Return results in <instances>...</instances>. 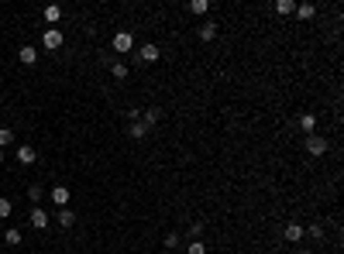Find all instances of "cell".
<instances>
[{"mask_svg": "<svg viewBox=\"0 0 344 254\" xmlns=\"http://www.w3.org/2000/svg\"><path fill=\"white\" fill-rule=\"evenodd\" d=\"M327 138H320V134H307V151L313 155V158H320V155H327Z\"/></svg>", "mask_w": 344, "mask_h": 254, "instance_id": "6da1fadb", "label": "cell"}, {"mask_svg": "<svg viewBox=\"0 0 344 254\" xmlns=\"http://www.w3.org/2000/svg\"><path fill=\"white\" fill-rule=\"evenodd\" d=\"M110 45H114V52H121V55H124V52H131V48H135V38H131V31H117Z\"/></svg>", "mask_w": 344, "mask_h": 254, "instance_id": "7a4b0ae2", "label": "cell"}, {"mask_svg": "<svg viewBox=\"0 0 344 254\" xmlns=\"http://www.w3.org/2000/svg\"><path fill=\"white\" fill-rule=\"evenodd\" d=\"M42 45H45L48 52H55V48L62 45V31H59V28H45V35H42Z\"/></svg>", "mask_w": 344, "mask_h": 254, "instance_id": "3957f363", "label": "cell"}, {"mask_svg": "<svg viewBox=\"0 0 344 254\" xmlns=\"http://www.w3.org/2000/svg\"><path fill=\"white\" fill-rule=\"evenodd\" d=\"M17 165H34V158H38V151L31 148V144H17Z\"/></svg>", "mask_w": 344, "mask_h": 254, "instance_id": "277c9868", "label": "cell"}, {"mask_svg": "<svg viewBox=\"0 0 344 254\" xmlns=\"http://www.w3.org/2000/svg\"><path fill=\"white\" fill-rule=\"evenodd\" d=\"M159 55H162V52H159V45H155V41L141 45V52H138V58H141V62H148V66H151V62H159Z\"/></svg>", "mask_w": 344, "mask_h": 254, "instance_id": "5b68a950", "label": "cell"}, {"mask_svg": "<svg viewBox=\"0 0 344 254\" xmlns=\"http://www.w3.org/2000/svg\"><path fill=\"white\" fill-rule=\"evenodd\" d=\"M48 196H52V203H55V206L62 209V206H69V196H72V193H69L66 185H55V189H52Z\"/></svg>", "mask_w": 344, "mask_h": 254, "instance_id": "8992f818", "label": "cell"}, {"mask_svg": "<svg viewBox=\"0 0 344 254\" xmlns=\"http://www.w3.org/2000/svg\"><path fill=\"white\" fill-rule=\"evenodd\" d=\"M31 227H34V230H45V227H48V213L42 206L31 209Z\"/></svg>", "mask_w": 344, "mask_h": 254, "instance_id": "52a82bcc", "label": "cell"}, {"mask_svg": "<svg viewBox=\"0 0 344 254\" xmlns=\"http://www.w3.org/2000/svg\"><path fill=\"white\" fill-rule=\"evenodd\" d=\"M55 223H59V227H66V230H69V227L76 223V213H72V209H69V206H62V209H59V213H55Z\"/></svg>", "mask_w": 344, "mask_h": 254, "instance_id": "ba28073f", "label": "cell"}, {"mask_svg": "<svg viewBox=\"0 0 344 254\" xmlns=\"http://www.w3.org/2000/svg\"><path fill=\"white\" fill-rule=\"evenodd\" d=\"M138 120H141L145 127H155V124L162 120V110H159V107H151V110H145V114L138 117Z\"/></svg>", "mask_w": 344, "mask_h": 254, "instance_id": "9c48e42d", "label": "cell"}, {"mask_svg": "<svg viewBox=\"0 0 344 254\" xmlns=\"http://www.w3.org/2000/svg\"><path fill=\"white\" fill-rule=\"evenodd\" d=\"M286 241L289 244H299V241H303V227H299V223H286Z\"/></svg>", "mask_w": 344, "mask_h": 254, "instance_id": "30bf717a", "label": "cell"}, {"mask_svg": "<svg viewBox=\"0 0 344 254\" xmlns=\"http://www.w3.org/2000/svg\"><path fill=\"white\" fill-rule=\"evenodd\" d=\"M214 38H217V24H214V21L200 24V41H214Z\"/></svg>", "mask_w": 344, "mask_h": 254, "instance_id": "8fae6325", "label": "cell"}, {"mask_svg": "<svg viewBox=\"0 0 344 254\" xmlns=\"http://www.w3.org/2000/svg\"><path fill=\"white\" fill-rule=\"evenodd\" d=\"M59 17H62V7H59V4H48L45 7V24L52 28V24H59Z\"/></svg>", "mask_w": 344, "mask_h": 254, "instance_id": "7c38bea8", "label": "cell"}, {"mask_svg": "<svg viewBox=\"0 0 344 254\" xmlns=\"http://www.w3.org/2000/svg\"><path fill=\"white\" fill-rule=\"evenodd\" d=\"M127 134H131V138H135V141H141V138H145V134H148V127L141 124V120H131V124H127Z\"/></svg>", "mask_w": 344, "mask_h": 254, "instance_id": "4fadbf2b", "label": "cell"}, {"mask_svg": "<svg viewBox=\"0 0 344 254\" xmlns=\"http://www.w3.org/2000/svg\"><path fill=\"white\" fill-rule=\"evenodd\" d=\"M313 127H317V117H313V114L299 117V131H303V134H313Z\"/></svg>", "mask_w": 344, "mask_h": 254, "instance_id": "5bb4252c", "label": "cell"}, {"mask_svg": "<svg viewBox=\"0 0 344 254\" xmlns=\"http://www.w3.org/2000/svg\"><path fill=\"white\" fill-rule=\"evenodd\" d=\"M299 17V21H310V17H313V14H317V7H313V4H299L296 11H293Z\"/></svg>", "mask_w": 344, "mask_h": 254, "instance_id": "9a60e30c", "label": "cell"}, {"mask_svg": "<svg viewBox=\"0 0 344 254\" xmlns=\"http://www.w3.org/2000/svg\"><path fill=\"white\" fill-rule=\"evenodd\" d=\"M21 62H24V66H34V62H38V52H34L31 45H24L21 48Z\"/></svg>", "mask_w": 344, "mask_h": 254, "instance_id": "2e32d148", "label": "cell"}, {"mask_svg": "<svg viewBox=\"0 0 344 254\" xmlns=\"http://www.w3.org/2000/svg\"><path fill=\"white\" fill-rule=\"evenodd\" d=\"M110 76L114 79H127V66L124 62H110Z\"/></svg>", "mask_w": 344, "mask_h": 254, "instance_id": "e0dca14e", "label": "cell"}, {"mask_svg": "<svg viewBox=\"0 0 344 254\" xmlns=\"http://www.w3.org/2000/svg\"><path fill=\"white\" fill-rule=\"evenodd\" d=\"M42 196H45V189H42V185H28V199H31L34 206L42 203Z\"/></svg>", "mask_w": 344, "mask_h": 254, "instance_id": "ac0fdd59", "label": "cell"}, {"mask_svg": "<svg viewBox=\"0 0 344 254\" xmlns=\"http://www.w3.org/2000/svg\"><path fill=\"white\" fill-rule=\"evenodd\" d=\"M186 254H206V244L203 241H189L186 244Z\"/></svg>", "mask_w": 344, "mask_h": 254, "instance_id": "d6986e66", "label": "cell"}, {"mask_svg": "<svg viewBox=\"0 0 344 254\" xmlns=\"http://www.w3.org/2000/svg\"><path fill=\"white\" fill-rule=\"evenodd\" d=\"M11 141H14V131L11 127H0V148H7Z\"/></svg>", "mask_w": 344, "mask_h": 254, "instance_id": "ffe728a7", "label": "cell"}, {"mask_svg": "<svg viewBox=\"0 0 344 254\" xmlns=\"http://www.w3.org/2000/svg\"><path fill=\"white\" fill-rule=\"evenodd\" d=\"M275 11H279V14H293V11H296V4H293V0H279V4H275Z\"/></svg>", "mask_w": 344, "mask_h": 254, "instance_id": "44dd1931", "label": "cell"}, {"mask_svg": "<svg viewBox=\"0 0 344 254\" xmlns=\"http://www.w3.org/2000/svg\"><path fill=\"white\" fill-rule=\"evenodd\" d=\"M303 234H310L313 241H320V237H323V227H320V223H310V227H307Z\"/></svg>", "mask_w": 344, "mask_h": 254, "instance_id": "7402d4cb", "label": "cell"}, {"mask_svg": "<svg viewBox=\"0 0 344 254\" xmlns=\"http://www.w3.org/2000/svg\"><path fill=\"white\" fill-rule=\"evenodd\" d=\"M189 11H193V14H206V11H210V4H206V0H193V4H189Z\"/></svg>", "mask_w": 344, "mask_h": 254, "instance_id": "603a6c76", "label": "cell"}, {"mask_svg": "<svg viewBox=\"0 0 344 254\" xmlns=\"http://www.w3.org/2000/svg\"><path fill=\"white\" fill-rule=\"evenodd\" d=\"M7 217H11V199L0 196V220H7Z\"/></svg>", "mask_w": 344, "mask_h": 254, "instance_id": "cb8c5ba5", "label": "cell"}, {"mask_svg": "<svg viewBox=\"0 0 344 254\" xmlns=\"http://www.w3.org/2000/svg\"><path fill=\"white\" fill-rule=\"evenodd\" d=\"M7 244L17 247V244H21V230H14V227H11V230H7Z\"/></svg>", "mask_w": 344, "mask_h": 254, "instance_id": "d4e9b609", "label": "cell"}, {"mask_svg": "<svg viewBox=\"0 0 344 254\" xmlns=\"http://www.w3.org/2000/svg\"><path fill=\"white\" fill-rule=\"evenodd\" d=\"M162 244H165V247H179V234H165V241Z\"/></svg>", "mask_w": 344, "mask_h": 254, "instance_id": "484cf974", "label": "cell"}, {"mask_svg": "<svg viewBox=\"0 0 344 254\" xmlns=\"http://www.w3.org/2000/svg\"><path fill=\"white\" fill-rule=\"evenodd\" d=\"M189 234H193V241H200V234H203V223H193V227H189Z\"/></svg>", "mask_w": 344, "mask_h": 254, "instance_id": "4316f807", "label": "cell"}, {"mask_svg": "<svg viewBox=\"0 0 344 254\" xmlns=\"http://www.w3.org/2000/svg\"><path fill=\"white\" fill-rule=\"evenodd\" d=\"M299 254H313V251H307V247H303V251H299Z\"/></svg>", "mask_w": 344, "mask_h": 254, "instance_id": "83f0119b", "label": "cell"}, {"mask_svg": "<svg viewBox=\"0 0 344 254\" xmlns=\"http://www.w3.org/2000/svg\"><path fill=\"white\" fill-rule=\"evenodd\" d=\"M0 162H4V148H0Z\"/></svg>", "mask_w": 344, "mask_h": 254, "instance_id": "f1b7e54d", "label": "cell"}]
</instances>
